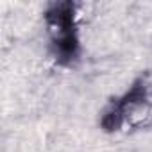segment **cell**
Masks as SVG:
<instances>
[{
    "label": "cell",
    "instance_id": "6da1fadb",
    "mask_svg": "<svg viewBox=\"0 0 152 152\" xmlns=\"http://www.w3.org/2000/svg\"><path fill=\"white\" fill-rule=\"evenodd\" d=\"M150 90L147 79L141 75L124 95L109 100L100 113V129L104 132H118L125 125L140 127L147 124V116H150Z\"/></svg>",
    "mask_w": 152,
    "mask_h": 152
},
{
    "label": "cell",
    "instance_id": "7a4b0ae2",
    "mask_svg": "<svg viewBox=\"0 0 152 152\" xmlns=\"http://www.w3.org/2000/svg\"><path fill=\"white\" fill-rule=\"evenodd\" d=\"M45 25L54 59L61 66H72L81 56L75 4L70 0L50 4L45 11Z\"/></svg>",
    "mask_w": 152,
    "mask_h": 152
}]
</instances>
